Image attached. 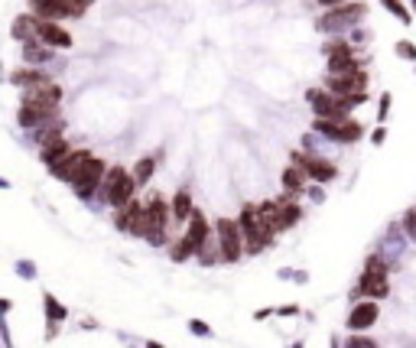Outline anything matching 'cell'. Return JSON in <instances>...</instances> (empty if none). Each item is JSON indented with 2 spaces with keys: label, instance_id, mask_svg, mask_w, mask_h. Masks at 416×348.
<instances>
[{
  "label": "cell",
  "instance_id": "cell-1",
  "mask_svg": "<svg viewBox=\"0 0 416 348\" xmlns=\"http://www.w3.org/2000/svg\"><path fill=\"white\" fill-rule=\"evenodd\" d=\"M238 228H241V235H244V254L247 257L263 254V251L273 244V238L260 225V209H257V202H244V209H241V215H238Z\"/></svg>",
  "mask_w": 416,
  "mask_h": 348
},
{
  "label": "cell",
  "instance_id": "cell-2",
  "mask_svg": "<svg viewBox=\"0 0 416 348\" xmlns=\"http://www.w3.org/2000/svg\"><path fill=\"white\" fill-rule=\"evenodd\" d=\"M101 196L104 202L118 212V209H124V205L134 202L137 196V182L134 176H130V170H124L120 163H114V166H108V176H104V186H101Z\"/></svg>",
  "mask_w": 416,
  "mask_h": 348
},
{
  "label": "cell",
  "instance_id": "cell-3",
  "mask_svg": "<svg viewBox=\"0 0 416 348\" xmlns=\"http://www.w3.org/2000/svg\"><path fill=\"white\" fill-rule=\"evenodd\" d=\"M367 17V4L355 0V4H341V7L325 10L322 17L315 20V30L319 33H341V30H351L358 20Z\"/></svg>",
  "mask_w": 416,
  "mask_h": 348
},
{
  "label": "cell",
  "instance_id": "cell-4",
  "mask_svg": "<svg viewBox=\"0 0 416 348\" xmlns=\"http://www.w3.org/2000/svg\"><path fill=\"white\" fill-rule=\"evenodd\" d=\"M170 218H172V209H170V199L166 196H153L146 202V244H153V247L166 244Z\"/></svg>",
  "mask_w": 416,
  "mask_h": 348
},
{
  "label": "cell",
  "instance_id": "cell-5",
  "mask_svg": "<svg viewBox=\"0 0 416 348\" xmlns=\"http://www.w3.org/2000/svg\"><path fill=\"white\" fill-rule=\"evenodd\" d=\"M215 241H218V251H221V263H238L244 257V235L238 228V218L215 221Z\"/></svg>",
  "mask_w": 416,
  "mask_h": 348
},
{
  "label": "cell",
  "instance_id": "cell-6",
  "mask_svg": "<svg viewBox=\"0 0 416 348\" xmlns=\"http://www.w3.org/2000/svg\"><path fill=\"white\" fill-rule=\"evenodd\" d=\"M108 160H101V156H92V160L85 163V170L78 173V179L72 182V192H75L82 202H88V199H94V192H101L104 186V176H108Z\"/></svg>",
  "mask_w": 416,
  "mask_h": 348
},
{
  "label": "cell",
  "instance_id": "cell-7",
  "mask_svg": "<svg viewBox=\"0 0 416 348\" xmlns=\"http://www.w3.org/2000/svg\"><path fill=\"white\" fill-rule=\"evenodd\" d=\"M289 166H299V170L309 176V182H319V186H325V182H332V179L339 176V166L332 160H325V156H315V153H303V150H293L289 153Z\"/></svg>",
  "mask_w": 416,
  "mask_h": 348
},
{
  "label": "cell",
  "instance_id": "cell-8",
  "mask_svg": "<svg viewBox=\"0 0 416 348\" xmlns=\"http://www.w3.org/2000/svg\"><path fill=\"white\" fill-rule=\"evenodd\" d=\"M322 56H325L329 75H345V72H358V68H361V62H358V56H355V46H351L348 39H335V43H329L322 49Z\"/></svg>",
  "mask_w": 416,
  "mask_h": 348
},
{
  "label": "cell",
  "instance_id": "cell-9",
  "mask_svg": "<svg viewBox=\"0 0 416 348\" xmlns=\"http://www.w3.org/2000/svg\"><path fill=\"white\" fill-rule=\"evenodd\" d=\"M114 228L124 231V235H130V238L146 241V202L134 199L130 205L118 209V212H114Z\"/></svg>",
  "mask_w": 416,
  "mask_h": 348
},
{
  "label": "cell",
  "instance_id": "cell-10",
  "mask_svg": "<svg viewBox=\"0 0 416 348\" xmlns=\"http://www.w3.org/2000/svg\"><path fill=\"white\" fill-rule=\"evenodd\" d=\"M313 130L329 137V140H335V144H355V140H361V134H365V128L351 118H345V120H319L315 118Z\"/></svg>",
  "mask_w": 416,
  "mask_h": 348
},
{
  "label": "cell",
  "instance_id": "cell-11",
  "mask_svg": "<svg viewBox=\"0 0 416 348\" xmlns=\"http://www.w3.org/2000/svg\"><path fill=\"white\" fill-rule=\"evenodd\" d=\"M306 101H309V108H313V114L319 120H345L348 118V114L339 108V98H335L332 92H325V85L322 88H309Z\"/></svg>",
  "mask_w": 416,
  "mask_h": 348
},
{
  "label": "cell",
  "instance_id": "cell-12",
  "mask_svg": "<svg viewBox=\"0 0 416 348\" xmlns=\"http://www.w3.org/2000/svg\"><path fill=\"white\" fill-rule=\"evenodd\" d=\"M367 88V72H345V75H329L325 78V92H332L335 98H348V94H365Z\"/></svg>",
  "mask_w": 416,
  "mask_h": 348
},
{
  "label": "cell",
  "instance_id": "cell-13",
  "mask_svg": "<svg viewBox=\"0 0 416 348\" xmlns=\"http://www.w3.org/2000/svg\"><path fill=\"white\" fill-rule=\"evenodd\" d=\"M30 4V13L36 20H46V23H59L65 17H82L68 0H26Z\"/></svg>",
  "mask_w": 416,
  "mask_h": 348
},
{
  "label": "cell",
  "instance_id": "cell-14",
  "mask_svg": "<svg viewBox=\"0 0 416 348\" xmlns=\"http://www.w3.org/2000/svg\"><path fill=\"white\" fill-rule=\"evenodd\" d=\"M182 238L189 241V247H192V254H202L205 251V244L215 238V231H212V225H208V218H205V212H198L196 209V215L189 218V228L182 231Z\"/></svg>",
  "mask_w": 416,
  "mask_h": 348
},
{
  "label": "cell",
  "instance_id": "cell-15",
  "mask_svg": "<svg viewBox=\"0 0 416 348\" xmlns=\"http://www.w3.org/2000/svg\"><path fill=\"white\" fill-rule=\"evenodd\" d=\"M92 160V150H72L65 156V160L62 163H56V166H52V179H59V182H65V186H72V182H75L78 179V173L85 170V163Z\"/></svg>",
  "mask_w": 416,
  "mask_h": 348
},
{
  "label": "cell",
  "instance_id": "cell-16",
  "mask_svg": "<svg viewBox=\"0 0 416 348\" xmlns=\"http://www.w3.org/2000/svg\"><path fill=\"white\" fill-rule=\"evenodd\" d=\"M377 316H381V306L374 303V299H361V303L351 306L345 325H348V332H365V329H371V325L377 323Z\"/></svg>",
  "mask_w": 416,
  "mask_h": 348
},
{
  "label": "cell",
  "instance_id": "cell-17",
  "mask_svg": "<svg viewBox=\"0 0 416 348\" xmlns=\"http://www.w3.org/2000/svg\"><path fill=\"white\" fill-rule=\"evenodd\" d=\"M355 293H358V297H365V299H374V303H381V299L391 297V280L381 277V273H365V271H361Z\"/></svg>",
  "mask_w": 416,
  "mask_h": 348
},
{
  "label": "cell",
  "instance_id": "cell-18",
  "mask_svg": "<svg viewBox=\"0 0 416 348\" xmlns=\"http://www.w3.org/2000/svg\"><path fill=\"white\" fill-rule=\"evenodd\" d=\"M39 43L49 46V49H68V46H72V33H68L62 23H46V20H39Z\"/></svg>",
  "mask_w": 416,
  "mask_h": 348
},
{
  "label": "cell",
  "instance_id": "cell-19",
  "mask_svg": "<svg viewBox=\"0 0 416 348\" xmlns=\"http://www.w3.org/2000/svg\"><path fill=\"white\" fill-rule=\"evenodd\" d=\"M72 153V147H68V140H65V134L62 137H52V140H46L43 147H39V160H43V166L46 170H52L56 163H62Z\"/></svg>",
  "mask_w": 416,
  "mask_h": 348
},
{
  "label": "cell",
  "instance_id": "cell-20",
  "mask_svg": "<svg viewBox=\"0 0 416 348\" xmlns=\"http://www.w3.org/2000/svg\"><path fill=\"white\" fill-rule=\"evenodd\" d=\"M10 82H13V85H20V88H26V92H33V88H43V85H49L52 78L46 75L43 68L26 66V68H17V72L10 75Z\"/></svg>",
  "mask_w": 416,
  "mask_h": 348
},
{
  "label": "cell",
  "instance_id": "cell-21",
  "mask_svg": "<svg viewBox=\"0 0 416 348\" xmlns=\"http://www.w3.org/2000/svg\"><path fill=\"white\" fill-rule=\"evenodd\" d=\"M10 36L13 39H20V43H33V39H39V20L33 17V13H23V17L13 20V30H10Z\"/></svg>",
  "mask_w": 416,
  "mask_h": 348
},
{
  "label": "cell",
  "instance_id": "cell-22",
  "mask_svg": "<svg viewBox=\"0 0 416 348\" xmlns=\"http://www.w3.org/2000/svg\"><path fill=\"white\" fill-rule=\"evenodd\" d=\"M170 209H172V218H176V221H186V225H189V218L196 215V202H192V192H189V189H179L176 196L170 199Z\"/></svg>",
  "mask_w": 416,
  "mask_h": 348
},
{
  "label": "cell",
  "instance_id": "cell-23",
  "mask_svg": "<svg viewBox=\"0 0 416 348\" xmlns=\"http://www.w3.org/2000/svg\"><path fill=\"white\" fill-rule=\"evenodd\" d=\"M280 182H283V189H286V196H303V192H306L309 176L299 170V166H286L283 176H280Z\"/></svg>",
  "mask_w": 416,
  "mask_h": 348
},
{
  "label": "cell",
  "instance_id": "cell-24",
  "mask_svg": "<svg viewBox=\"0 0 416 348\" xmlns=\"http://www.w3.org/2000/svg\"><path fill=\"white\" fill-rule=\"evenodd\" d=\"M23 59H26V66L39 68V66H46V62H52V49L49 46H43L39 39H33V43L23 46Z\"/></svg>",
  "mask_w": 416,
  "mask_h": 348
},
{
  "label": "cell",
  "instance_id": "cell-25",
  "mask_svg": "<svg viewBox=\"0 0 416 348\" xmlns=\"http://www.w3.org/2000/svg\"><path fill=\"white\" fill-rule=\"evenodd\" d=\"M156 156H140V160L134 163V170H130V176H134V182H137V189L140 186H150V179H153V173H156Z\"/></svg>",
  "mask_w": 416,
  "mask_h": 348
},
{
  "label": "cell",
  "instance_id": "cell-26",
  "mask_svg": "<svg viewBox=\"0 0 416 348\" xmlns=\"http://www.w3.org/2000/svg\"><path fill=\"white\" fill-rule=\"evenodd\" d=\"M277 202H280V221H283V231H289L293 225H299V218H303V205L293 202V196L277 199Z\"/></svg>",
  "mask_w": 416,
  "mask_h": 348
},
{
  "label": "cell",
  "instance_id": "cell-27",
  "mask_svg": "<svg viewBox=\"0 0 416 348\" xmlns=\"http://www.w3.org/2000/svg\"><path fill=\"white\" fill-rule=\"evenodd\" d=\"M43 309H46L49 325H59V323H65V319H68V309L56 297H52V293H43Z\"/></svg>",
  "mask_w": 416,
  "mask_h": 348
},
{
  "label": "cell",
  "instance_id": "cell-28",
  "mask_svg": "<svg viewBox=\"0 0 416 348\" xmlns=\"http://www.w3.org/2000/svg\"><path fill=\"white\" fill-rule=\"evenodd\" d=\"M341 348H381L374 339H367V335H361V332H351L348 339L341 342Z\"/></svg>",
  "mask_w": 416,
  "mask_h": 348
},
{
  "label": "cell",
  "instance_id": "cell-29",
  "mask_svg": "<svg viewBox=\"0 0 416 348\" xmlns=\"http://www.w3.org/2000/svg\"><path fill=\"white\" fill-rule=\"evenodd\" d=\"M387 261H384L381 254H367V261H365V273H381V277H387Z\"/></svg>",
  "mask_w": 416,
  "mask_h": 348
},
{
  "label": "cell",
  "instance_id": "cell-30",
  "mask_svg": "<svg viewBox=\"0 0 416 348\" xmlns=\"http://www.w3.org/2000/svg\"><path fill=\"white\" fill-rule=\"evenodd\" d=\"M403 231H407V238L416 244V209H407V212H403Z\"/></svg>",
  "mask_w": 416,
  "mask_h": 348
},
{
  "label": "cell",
  "instance_id": "cell-31",
  "mask_svg": "<svg viewBox=\"0 0 416 348\" xmlns=\"http://www.w3.org/2000/svg\"><path fill=\"white\" fill-rule=\"evenodd\" d=\"M384 7L391 10V13H393V17H397V20H403V23H410V10L403 7L400 0H384Z\"/></svg>",
  "mask_w": 416,
  "mask_h": 348
},
{
  "label": "cell",
  "instance_id": "cell-32",
  "mask_svg": "<svg viewBox=\"0 0 416 348\" xmlns=\"http://www.w3.org/2000/svg\"><path fill=\"white\" fill-rule=\"evenodd\" d=\"M393 49H397V56H400V59H407V62H416V46L410 43V39H400V43L393 46Z\"/></svg>",
  "mask_w": 416,
  "mask_h": 348
},
{
  "label": "cell",
  "instance_id": "cell-33",
  "mask_svg": "<svg viewBox=\"0 0 416 348\" xmlns=\"http://www.w3.org/2000/svg\"><path fill=\"white\" fill-rule=\"evenodd\" d=\"M189 332H196V335H212V329H208L202 319H189Z\"/></svg>",
  "mask_w": 416,
  "mask_h": 348
},
{
  "label": "cell",
  "instance_id": "cell-34",
  "mask_svg": "<svg viewBox=\"0 0 416 348\" xmlns=\"http://www.w3.org/2000/svg\"><path fill=\"white\" fill-rule=\"evenodd\" d=\"M387 114H391V92H384L381 94V108H377V118H387Z\"/></svg>",
  "mask_w": 416,
  "mask_h": 348
},
{
  "label": "cell",
  "instance_id": "cell-35",
  "mask_svg": "<svg viewBox=\"0 0 416 348\" xmlns=\"http://www.w3.org/2000/svg\"><path fill=\"white\" fill-rule=\"evenodd\" d=\"M17 273H20V277H26V280H33V277H36V271L30 267V261H20L17 263Z\"/></svg>",
  "mask_w": 416,
  "mask_h": 348
},
{
  "label": "cell",
  "instance_id": "cell-36",
  "mask_svg": "<svg viewBox=\"0 0 416 348\" xmlns=\"http://www.w3.org/2000/svg\"><path fill=\"white\" fill-rule=\"evenodd\" d=\"M384 140H387V128H384V124H381V128H374V134H371V144H374V147H381Z\"/></svg>",
  "mask_w": 416,
  "mask_h": 348
},
{
  "label": "cell",
  "instance_id": "cell-37",
  "mask_svg": "<svg viewBox=\"0 0 416 348\" xmlns=\"http://www.w3.org/2000/svg\"><path fill=\"white\" fill-rule=\"evenodd\" d=\"M299 313V303H286V306H277V316H296Z\"/></svg>",
  "mask_w": 416,
  "mask_h": 348
},
{
  "label": "cell",
  "instance_id": "cell-38",
  "mask_svg": "<svg viewBox=\"0 0 416 348\" xmlns=\"http://www.w3.org/2000/svg\"><path fill=\"white\" fill-rule=\"evenodd\" d=\"M270 316H277V309L263 306V309H257V313H254V323H263V319H270Z\"/></svg>",
  "mask_w": 416,
  "mask_h": 348
},
{
  "label": "cell",
  "instance_id": "cell-39",
  "mask_svg": "<svg viewBox=\"0 0 416 348\" xmlns=\"http://www.w3.org/2000/svg\"><path fill=\"white\" fill-rule=\"evenodd\" d=\"M68 4H72V7H75V10H78V13H85V10H88V7H92L94 0H68Z\"/></svg>",
  "mask_w": 416,
  "mask_h": 348
},
{
  "label": "cell",
  "instance_id": "cell-40",
  "mask_svg": "<svg viewBox=\"0 0 416 348\" xmlns=\"http://www.w3.org/2000/svg\"><path fill=\"white\" fill-rule=\"evenodd\" d=\"M319 4H322L325 10H332V7H341V4H345V0H319Z\"/></svg>",
  "mask_w": 416,
  "mask_h": 348
},
{
  "label": "cell",
  "instance_id": "cell-41",
  "mask_svg": "<svg viewBox=\"0 0 416 348\" xmlns=\"http://www.w3.org/2000/svg\"><path fill=\"white\" fill-rule=\"evenodd\" d=\"M144 348H166L163 342H156V339H150V342H144Z\"/></svg>",
  "mask_w": 416,
  "mask_h": 348
},
{
  "label": "cell",
  "instance_id": "cell-42",
  "mask_svg": "<svg viewBox=\"0 0 416 348\" xmlns=\"http://www.w3.org/2000/svg\"><path fill=\"white\" fill-rule=\"evenodd\" d=\"M0 313H10V299H0Z\"/></svg>",
  "mask_w": 416,
  "mask_h": 348
},
{
  "label": "cell",
  "instance_id": "cell-43",
  "mask_svg": "<svg viewBox=\"0 0 416 348\" xmlns=\"http://www.w3.org/2000/svg\"><path fill=\"white\" fill-rule=\"evenodd\" d=\"M0 189H10V182H7V179H0Z\"/></svg>",
  "mask_w": 416,
  "mask_h": 348
},
{
  "label": "cell",
  "instance_id": "cell-44",
  "mask_svg": "<svg viewBox=\"0 0 416 348\" xmlns=\"http://www.w3.org/2000/svg\"><path fill=\"white\" fill-rule=\"evenodd\" d=\"M289 348H306V345H303V342H293V345H289Z\"/></svg>",
  "mask_w": 416,
  "mask_h": 348
},
{
  "label": "cell",
  "instance_id": "cell-45",
  "mask_svg": "<svg viewBox=\"0 0 416 348\" xmlns=\"http://www.w3.org/2000/svg\"><path fill=\"white\" fill-rule=\"evenodd\" d=\"M413 7H416V0H413Z\"/></svg>",
  "mask_w": 416,
  "mask_h": 348
}]
</instances>
